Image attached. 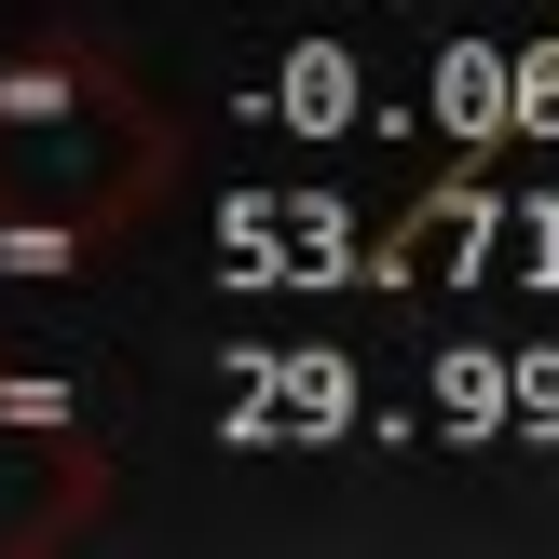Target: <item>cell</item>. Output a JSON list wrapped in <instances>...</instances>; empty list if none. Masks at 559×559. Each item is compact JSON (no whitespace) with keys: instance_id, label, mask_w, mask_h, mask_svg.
Returning a JSON list of instances; mask_svg holds the SVG:
<instances>
[{"instance_id":"cell-1","label":"cell","mask_w":559,"mask_h":559,"mask_svg":"<svg viewBox=\"0 0 559 559\" xmlns=\"http://www.w3.org/2000/svg\"><path fill=\"white\" fill-rule=\"evenodd\" d=\"M218 369L246 382L233 409H218V437L233 451H273V437H355V355H328V342H233Z\"/></svg>"},{"instance_id":"cell-2","label":"cell","mask_w":559,"mask_h":559,"mask_svg":"<svg viewBox=\"0 0 559 559\" xmlns=\"http://www.w3.org/2000/svg\"><path fill=\"white\" fill-rule=\"evenodd\" d=\"M437 437H519V355H491V342H451L437 355Z\"/></svg>"},{"instance_id":"cell-3","label":"cell","mask_w":559,"mask_h":559,"mask_svg":"<svg viewBox=\"0 0 559 559\" xmlns=\"http://www.w3.org/2000/svg\"><path fill=\"white\" fill-rule=\"evenodd\" d=\"M260 109H273V123H300V136H355L369 82H355V55H342V41H300L287 69L260 82Z\"/></svg>"},{"instance_id":"cell-4","label":"cell","mask_w":559,"mask_h":559,"mask_svg":"<svg viewBox=\"0 0 559 559\" xmlns=\"http://www.w3.org/2000/svg\"><path fill=\"white\" fill-rule=\"evenodd\" d=\"M519 437H533V451H559V342L519 355Z\"/></svg>"},{"instance_id":"cell-5","label":"cell","mask_w":559,"mask_h":559,"mask_svg":"<svg viewBox=\"0 0 559 559\" xmlns=\"http://www.w3.org/2000/svg\"><path fill=\"white\" fill-rule=\"evenodd\" d=\"M69 260H82L69 218H14V233H0V273H69Z\"/></svg>"}]
</instances>
